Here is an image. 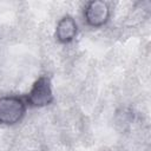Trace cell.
<instances>
[{"label":"cell","mask_w":151,"mask_h":151,"mask_svg":"<svg viewBox=\"0 0 151 151\" xmlns=\"http://www.w3.org/2000/svg\"><path fill=\"white\" fill-rule=\"evenodd\" d=\"M77 34V24L72 17H64L57 25L55 37L60 42H70Z\"/></svg>","instance_id":"277c9868"},{"label":"cell","mask_w":151,"mask_h":151,"mask_svg":"<svg viewBox=\"0 0 151 151\" xmlns=\"http://www.w3.org/2000/svg\"><path fill=\"white\" fill-rule=\"evenodd\" d=\"M27 100L31 106L34 107H42L48 105L53 100V93L51 87V80L46 76H42L35 80L33 84Z\"/></svg>","instance_id":"7a4b0ae2"},{"label":"cell","mask_w":151,"mask_h":151,"mask_svg":"<svg viewBox=\"0 0 151 151\" xmlns=\"http://www.w3.org/2000/svg\"><path fill=\"white\" fill-rule=\"evenodd\" d=\"M26 107L21 99L17 97L0 98V124L13 125L25 114Z\"/></svg>","instance_id":"6da1fadb"},{"label":"cell","mask_w":151,"mask_h":151,"mask_svg":"<svg viewBox=\"0 0 151 151\" xmlns=\"http://www.w3.org/2000/svg\"><path fill=\"white\" fill-rule=\"evenodd\" d=\"M110 15L109 6L106 2L100 0H94L87 4L85 9V19L91 26H101L104 25Z\"/></svg>","instance_id":"3957f363"}]
</instances>
